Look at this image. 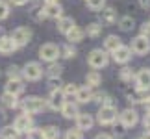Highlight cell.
I'll list each match as a JSON object with an SVG mask.
<instances>
[{
  "mask_svg": "<svg viewBox=\"0 0 150 139\" xmlns=\"http://www.w3.org/2000/svg\"><path fill=\"white\" fill-rule=\"evenodd\" d=\"M11 39H13V43L19 46H26L28 43L32 41V30L30 28H26V26H19V28H15L13 32H11Z\"/></svg>",
  "mask_w": 150,
  "mask_h": 139,
  "instance_id": "obj_5",
  "label": "cell"
},
{
  "mask_svg": "<svg viewBox=\"0 0 150 139\" xmlns=\"http://www.w3.org/2000/svg\"><path fill=\"white\" fill-rule=\"evenodd\" d=\"M45 4H56V2H59V0H43Z\"/></svg>",
  "mask_w": 150,
  "mask_h": 139,
  "instance_id": "obj_49",
  "label": "cell"
},
{
  "mask_svg": "<svg viewBox=\"0 0 150 139\" xmlns=\"http://www.w3.org/2000/svg\"><path fill=\"white\" fill-rule=\"evenodd\" d=\"M102 84V76H100V72L98 71H89L87 74H85V85L87 87H98V85Z\"/></svg>",
  "mask_w": 150,
  "mask_h": 139,
  "instance_id": "obj_21",
  "label": "cell"
},
{
  "mask_svg": "<svg viewBox=\"0 0 150 139\" xmlns=\"http://www.w3.org/2000/svg\"><path fill=\"white\" fill-rule=\"evenodd\" d=\"M9 2H6V0H0V21L8 19L9 17Z\"/></svg>",
  "mask_w": 150,
  "mask_h": 139,
  "instance_id": "obj_37",
  "label": "cell"
},
{
  "mask_svg": "<svg viewBox=\"0 0 150 139\" xmlns=\"http://www.w3.org/2000/svg\"><path fill=\"white\" fill-rule=\"evenodd\" d=\"M143 126H145V130H150V113L145 115V119H143Z\"/></svg>",
  "mask_w": 150,
  "mask_h": 139,
  "instance_id": "obj_43",
  "label": "cell"
},
{
  "mask_svg": "<svg viewBox=\"0 0 150 139\" xmlns=\"http://www.w3.org/2000/svg\"><path fill=\"white\" fill-rule=\"evenodd\" d=\"M61 115L65 119H76L78 117V113H80V109H78V104H74V102H65L61 106Z\"/></svg>",
  "mask_w": 150,
  "mask_h": 139,
  "instance_id": "obj_19",
  "label": "cell"
},
{
  "mask_svg": "<svg viewBox=\"0 0 150 139\" xmlns=\"http://www.w3.org/2000/svg\"><path fill=\"white\" fill-rule=\"evenodd\" d=\"M108 95L104 91H96V93H93V95H91V102H96V104H102V100L104 98H106Z\"/></svg>",
  "mask_w": 150,
  "mask_h": 139,
  "instance_id": "obj_41",
  "label": "cell"
},
{
  "mask_svg": "<svg viewBox=\"0 0 150 139\" xmlns=\"http://www.w3.org/2000/svg\"><path fill=\"white\" fill-rule=\"evenodd\" d=\"M115 21H117V11L113 8H104L100 11V24L102 26H109V24H113Z\"/></svg>",
  "mask_w": 150,
  "mask_h": 139,
  "instance_id": "obj_17",
  "label": "cell"
},
{
  "mask_svg": "<svg viewBox=\"0 0 150 139\" xmlns=\"http://www.w3.org/2000/svg\"><path fill=\"white\" fill-rule=\"evenodd\" d=\"M111 57L115 60V63H120V65L128 63V61L132 60V50H130V46H126V45L117 46V48L111 52Z\"/></svg>",
  "mask_w": 150,
  "mask_h": 139,
  "instance_id": "obj_12",
  "label": "cell"
},
{
  "mask_svg": "<svg viewBox=\"0 0 150 139\" xmlns=\"http://www.w3.org/2000/svg\"><path fill=\"white\" fill-rule=\"evenodd\" d=\"M45 102H47V106H48L50 109H54V111H59L61 106L65 104V96H63L61 89H52L50 95H48V98H47Z\"/></svg>",
  "mask_w": 150,
  "mask_h": 139,
  "instance_id": "obj_11",
  "label": "cell"
},
{
  "mask_svg": "<svg viewBox=\"0 0 150 139\" xmlns=\"http://www.w3.org/2000/svg\"><path fill=\"white\" fill-rule=\"evenodd\" d=\"M83 37H85V32L82 30V28H78V26H74L71 32L67 33V41L69 43H72V45H76L80 41H83Z\"/></svg>",
  "mask_w": 150,
  "mask_h": 139,
  "instance_id": "obj_23",
  "label": "cell"
},
{
  "mask_svg": "<svg viewBox=\"0 0 150 139\" xmlns=\"http://www.w3.org/2000/svg\"><path fill=\"white\" fill-rule=\"evenodd\" d=\"M74 26H76V22H74L72 17H61V19H57V32L63 33V35H67Z\"/></svg>",
  "mask_w": 150,
  "mask_h": 139,
  "instance_id": "obj_18",
  "label": "cell"
},
{
  "mask_svg": "<svg viewBox=\"0 0 150 139\" xmlns=\"http://www.w3.org/2000/svg\"><path fill=\"white\" fill-rule=\"evenodd\" d=\"M48 87H50V91L52 89H61L63 87V80H61V76H48Z\"/></svg>",
  "mask_w": 150,
  "mask_h": 139,
  "instance_id": "obj_36",
  "label": "cell"
},
{
  "mask_svg": "<svg viewBox=\"0 0 150 139\" xmlns=\"http://www.w3.org/2000/svg\"><path fill=\"white\" fill-rule=\"evenodd\" d=\"M141 139H150V130H146L145 134H143V137H141Z\"/></svg>",
  "mask_w": 150,
  "mask_h": 139,
  "instance_id": "obj_48",
  "label": "cell"
},
{
  "mask_svg": "<svg viewBox=\"0 0 150 139\" xmlns=\"http://www.w3.org/2000/svg\"><path fill=\"white\" fill-rule=\"evenodd\" d=\"M119 121H120V124H122L124 128H132V126H135L139 123V113H137L135 109H132V108H126V109H122V111L119 113Z\"/></svg>",
  "mask_w": 150,
  "mask_h": 139,
  "instance_id": "obj_10",
  "label": "cell"
},
{
  "mask_svg": "<svg viewBox=\"0 0 150 139\" xmlns=\"http://www.w3.org/2000/svg\"><path fill=\"white\" fill-rule=\"evenodd\" d=\"M134 71H132L130 67H122L119 71V78H120V82H124V84H130L132 80H134Z\"/></svg>",
  "mask_w": 150,
  "mask_h": 139,
  "instance_id": "obj_32",
  "label": "cell"
},
{
  "mask_svg": "<svg viewBox=\"0 0 150 139\" xmlns=\"http://www.w3.org/2000/svg\"><path fill=\"white\" fill-rule=\"evenodd\" d=\"M19 132H17L13 126H4L0 130V139H19Z\"/></svg>",
  "mask_w": 150,
  "mask_h": 139,
  "instance_id": "obj_29",
  "label": "cell"
},
{
  "mask_svg": "<svg viewBox=\"0 0 150 139\" xmlns=\"http://www.w3.org/2000/svg\"><path fill=\"white\" fill-rule=\"evenodd\" d=\"M21 106L24 109V113L35 115V113H41L43 109L47 108V102H45L41 96H26L24 100L21 102Z\"/></svg>",
  "mask_w": 150,
  "mask_h": 139,
  "instance_id": "obj_3",
  "label": "cell"
},
{
  "mask_svg": "<svg viewBox=\"0 0 150 139\" xmlns=\"http://www.w3.org/2000/svg\"><path fill=\"white\" fill-rule=\"evenodd\" d=\"M134 82H135V89L141 91H148L150 89V69L143 67L134 74Z\"/></svg>",
  "mask_w": 150,
  "mask_h": 139,
  "instance_id": "obj_9",
  "label": "cell"
},
{
  "mask_svg": "<svg viewBox=\"0 0 150 139\" xmlns=\"http://www.w3.org/2000/svg\"><path fill=\"white\" fill-rule=\"evenodd\" d=\"M139 6L143 9H150V0H139Z\"/></svg>",
  "mask_w": 150,
  "mask_h": 139,
  "instance_id": "obj_45",
  "label": "cell"
},
{
  "mask_svg": "<svg viewBox=\"0 0 150 139\" xmlns=\"http://www.w3.org/2000/svg\"><path fill=\"white\" fill-rule=\"evenodd\" d=\"M139 35L150 39V24H148V22H143V24H141V33H139Z\"/></svg>",
  "mask_w": 150,
  "mask_h": 139,
  "instance_id": "obj_42",
  "label": "cell"
},
{
  "mask_svg": "<svg viewBox=\"0 0 150 139\" xmlns=\"http://www.w3.org/2000/svg\"><path fill=\"white\" fill-rule=\"evenodd\" d=\"M0 102H2V106H4V108H8V109H15V108H19V100H17V96L9 95V93H6V91H4V95L0 96Z\"/></svg>",
  "mask_w": 150,
  "mask_h": 139,
  "instance_id": "obj_25",
  "label": "cell"
},
{
  "mask_svg": "<svg viewBox=\"0 0 150 139\" xmlns=\"http://www.w3.org/2000/svg\"><path fill=\"white\" fill-rule=\"evenodd\" d=\"M91 95H93L91 87L82 85V87H78V93H76V98H74V100H78L80 104H87V102H91Z\"/></svg>",
  "mask_w": 150,
  "mask_h": 139,
  "instance_id": "obj_22",
  "label": "cell"
},
{
  "mask_svg": "<svg viewBox=\"0 0 150 139\" xmlns=\"http://www.w3.org/2000/svg\"><path fill=\"white\" fill-rule=\"evenodd\" d=\"M6 74H8V80H22L21 69L17 67V65H9L8 71H6Z\"/></svg>",
  "mask_w": 150,
  "mask_h": 139,
  "instance_id": "obj_34",
  "label": "cell"
},
{
  "mask_svg": "<svg viewBox=\"0 0 150 139\" xmlns=\"http://www.w3.org/2000/svg\"><path fill=\"white\" fill-rule=\"evenodd\" d=\"M109 63V54L106 50H102V48H95V50H91L89 52V56H87V65L93 69V71H98V69H104Z\"/></svg>",
  "mask_w": 150,
  "mask_h": 139,
  "instance_id": "obj_1",
  "label": "cell"
},
{
  "mask_svg": "<svg viewBox=\"0 0 150 139\" xmlns=\"http://www.w3.org/2000/svg\"><path fill=\"white\" fill-rule=\"evenodd\" d=\"M43 130V137L45 139H59V128L57 126H45V128H41Z\"/></svg>",
  "mask_w": 150,
  "mask_h": 139,
  "instance_id": "obj_30",
  "label": "cell"
},
{
  "mask_svg": "<svg viewBox=\"0 0 150 139\" xmlns=\"http://www.w3.org/2000/svg\"><path fill=\"white\" fill-rule=\"evenodd\" d=\"M119 28L122 32H132L135 28V21H134V17H130V15H126V17H120L119 19Z\"/></svg>",
  "mask_w": 150,
  "mask_h": 139,
  "instance_id": "obj_28",
  "label": "cell"
},
{
  "mask_svg": "<svg viewBox=\"0 0 150 139\" xmlns=\"http://www.w3.org/2000/svg\"><path fill=\"white\" fill-rule=\"evenodd\" d=\"M119 117V111H117V106H100L98 113H96V121L102 124V126H109V124H115V121Z\"/></svg>",
  "mask_w": 150,
  "mask_h": 139,
  "instance_id": "obj_4",
  "label": "cell"
},
{
  "mask_svg": "<svg viewBox=\"0 0 150 139\" xmlns=\"http://www.w3.org/2000/svg\"><path fill=\"white\" fill-rule=\"evenodd\" d=\"M95 139H115V137H113V135H109V134H98Z\"/></svg>",
  "mask_w": 150,
  "mask_h": 139,
  "instance_id": "obj_46",
  "label": "cell"
},
{
  "mask_svg": "<svg viewBox=\"0 0 150 139\" xmlns=\"http://www.w3.org/2000/svg\"><path fill=\"white\" fill-rule=\"evenodd\" d=\"M39 57H41L43 61H47V63L57 61V57H59V46L54 45V43L41 45V48H39Z\"/></svg>",
  "mask_w": 150,
  "mask_h": 139,
  "instance_id": "obj_6",
  "label": "cell"
},
{
  "mask_svg": "<svg viewBox=\"0 0 150 139\" xmlns=\"http://www.w3.org/2000/svg\"><path fill=\"white\" fill-rule=\"evenodd\" d=\"M65 139H83V134L78 128H71L65 132Z\"/></svg>",
  "mask_w": 150,
  "mask_h": 139,
  "instance_id": "obj_38",
  "label": "cell"
},
{
  "mask_svg": "<svg viewBox=\"0 0 150 139\" xmlns=\"http://www.w3.org/2000/svg\"><path fill=\"white\" fill-rule=\"evenodd\" d=\"M43 13L47 19H61L63 17V6L59 2H56V4H45L43 6Z\"/></svg>",
  "mask_w": 150,
  "mask_h": 139,
  "instance_id": "obj_13",
  "label": "cell"
},
{
  "mask_svg": "<svg viewBox=\"0 0 150 139\" xmlns=\"http://www.w3.org/2000/svg\"><path fill=\"white\" fill-rule=\"evenodd\" d=\"M146 100V91H141V89H135L130 93V102L132 104H143Z\"/></svg>",
  "mask_w": 150,
  "mask_h": 139,
  "instance_id": "obj_31",
  "label": "cell"
},
{
  "mask_svg": "<svg viewBox=\"0 0 150 139\" xmlns=\"http://www.w3.org/2000/svg\"><path fill=\"white\" fill-rule=\"evenodd\" d=\"M76 54H78V50L72 43H67V45L59 46V56L65 57V60H72V57H76Z\"/></svg>",
  "mask_w": 150,
  "mask_h": 139,
  "instance_id": "obj_24",
  "label": "cell"
},
{
  "mask_svg": "<svg viewBox=\"0 0 150 139\" xmlns=\"http://www.w3.org/2000/svg\"><path fill=\"white\" fill-rule=\"evenodd\" d=\"M43 67H41V63L39 61H28L24 67L21 69V74H22V78L28 80V82H37V80H41L43 76Z\"/></svg>",
  "mask_w": 150,
  "mask_h": 139,
  "instance_id": "obj_2",
  "label": "cell"
},
{
  "mask_svg": "<svg viewBox=\"0 0 150 139\" xmlns=\"http://www.w3.org/2000/svg\"><path fill=\"white\" fill-rule=\"evenodd\" d=\"M145 104V109H146V113H150V96H146V100L143 102Z\"/></svg>",
  "mask_w": 150,
  "mask_h": 139,
  "instance_id": "obj_47",
  "label": "cell"
},
{
  "mask_svg": "<svg viewBox=\"0 0 150 139\" xmlns=\"http://www.w3.org/2000/svg\"><path fill=\"white\" fill-rule=\"evenodd\" d=\"M148 24H150V21H148Z\"/></svg>",
  "mask_w": 150,
  "mask_h": 139,
  "instance_id": "obj_51",
  "label": "cell"
},
{
  "mask_svg": "<svg viewBox=\"0 0 150 139\" xmlns=\"http://www.w3.org/2000/svg\"><path fill=\"white\" fill-rule=\"evenodd\" d=\"M28 2H30V0H9V4H13V6H24Z\"/></svg>",
  "mask_w": 150,
  "mask_h": 139,
  "instance_id": "obj_44",
  "label": "cell"
},
{
  "mask_svg": "<svg viewBox=\"0 0 150 139\" xmlns=\"http://www.w3.org/2000/svg\"><path fill=\"white\" fill-rule=\"evenodd\" d=\"M32 17H33L37 22H41L43 19H47V17H45V13H43V6H35V8L32 9Z\"/></svg>",
  "mask_w": 150,
  "mask_h": 139,
  "instance_id": "obj_39",
  "label": "cell"
},
{
  "mask_svg": "<svg viewBox=\"0 0 150 139\" xmlns=\"http://www.w3.org/2000/svg\"><path fill=\"white\" fill-rule=\"evenodd\" d=\"M26 135H28V139H45L41 128H32V130H28Z\"/></svg>",
  "mask_w": 150,
  "mask_h": 139,
  "instance_id": "obj_40",
  "label": "cell"
},
{
  "mask_svg": "<svg viewBox=\"0 0 150 139\" xmlns=\"http://www.w3.org/2000/svg\"><path fill=\"white\" fill-rule=\"evenodd\" d=\"M102 24L100 22H91V24H87V28H85V35L87 37H93V39H96L98 35H102Z\"/></svg>",
  "mask_w": 150,
  "mask_h": 139,
  "instance_id": "obj_26",
  "label": "cell"
},
{
  "mask_svg": "<svg viewBox=\"0 0 150 139\" xmlns=\"http://www.w3.org/2000/svg\"><path fill=\"white\" fill-rule=\"evenodd\" d=\"M120 45H122V43H120V37L119 35H108L106 41H104V50H106V52H113Z\"/></svg>",
  "mask_w": 150,
  "mask_h": 139,
  "instance_id": "obj_27",
  "label": "cell"
},
{
  "mask_svg": "<svg viewBox=\"0 0 150 139\" xmlns=\"http://www.w3.org/2000/svg\"><path fill=\"white\" fill-rule=\"evenodd\" d=\"M17 48H19V46L13 43V39H11L9 35H2V37H0V54L9 56V54H13Z\"/></svg>",
  "mask_w": 150,
  "mask_h": 139,
  "instance_id": "obj_15",
  "label": "cell"
},
{
  "mask_svg": "<svg viewBox=\"0 0 150 139\" xmlns=\"http://www.w3.org/2000/svg\"><path fill=\"white\" fill-rule=\"evenodd\" d=\"M47 72H48V76H61V72H63V65L61 63H57V61H52L48 69H47Z\"/></svg>",
  "mask_w": 150,
  "mask_h": 139,
  "instance_id": "obj_33",
  "label": "cell"
},
{
  "mask_svg": "<svg viewBox=\"0 0 150 139\" xmlns=\"http://www.w3.org/2000/svg\"><path fill=\"white\" fill-rule=\"evenodd\" d=\"M11 126H13L19 134H26L28 130L33 128V119H32V115H28V113H21V115L15 117V121H13Z\"/></svg>",
  "mask_w": 150,
  "mask_h": 139,
  "instance_id": "obj_8",
  "label": "cell"
},
{
  "mask_svg": "<svg viewBox=\"0 0 150 139\" xmlns=\"http://www.w3.org/2000/svg\"><path fill=\"white\" fill-rule=\"evenodd\" d=\"M78 87L80 85H76V84H63L61 93H63V96H65V102H72L74 98H76Z\"/></svg>",
  "mask_w": 150,
  "mask_h": 139,
  "instance_id": "obj_20",
  "label": "cell"
},
{
  "mask_svg": "<svg viewBox=\"0 0 150 139\" xmlns=\"http://www.w3.org/2000/svg\"><path fill=\"white\" fill-rule=\"evenodd\" d=\"M6 115H4V109H0V119H4Z\"/></svg>",
  "mask_w": 150,
  "mask_h": 139,
  "instance_id": "obj_50",
  "label": "cell"
},
{
  "mask_svg": "<svg viewBox=\"0 0 150 139\" xmlns=\"http://www.w3.org/2000/svg\"><path fill=\"white\" fill-rule=\"evenodd\" d=\"M4 91L9 93V95H13V96H19L21 93L24 91V84H22V80H8Z\"/></svg>",
  "mask_w": 150,
  "mask_h": 139,
  "instance_id": "obj_16",
  "label": "cell"
},
{
  "mask_svg": "<svg viewBox=\"0 0 150 139\" xmlns=\"http://www.w3.org/2000/svg\"><path fill=\"white\" fill-rule=\"evenodd\" d=\"M85 2L91 11H102L106 8V0H85Z\"/></svg>",
  "mask_w": 150,
  "mask_h": 139,
  "instance_id": "obj_35",
  "label": "cell"
},
{
  "mask_svg": "<svg viewBox=\"0 0 150 139\" xmlns=\"http://www.w3.org/2000/svg\"><path fill=\"white\" fill-rule=\"evenodd\" d=\"M130 50H132V54H135V56H146L150 52V39L143 37V35H137L135 39H132Z\"/></svg>",
  "mask_w": 150,
  "mask_h": 139,
  "instance_id": "obj_7",
  "label": "cell"
},
{
  "mask_svg": "<svg viewBox=\"0 0 150 139\" xmlns=\"http://www.w3.org/2000/svg\"><path fill=\"white\" fill-rule=\"evenodd\" d=\"M74 121H76V128L80 132H85V130L89 132L91 128H93V124H95L93 115H89V113H78V117Z\"/></svg>",
  "mask_w": 150,
  "mask_h": 139,
  "instance_id": "obj_14",
  "label": "cell"
}]
</instances>
